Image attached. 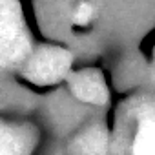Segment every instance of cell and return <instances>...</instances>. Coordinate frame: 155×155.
<instances>
[{
	"label": "cell",
	"instance_id": "obj_1",
	"mask_svg": "<svg viewBox=\"0 0 155 155\" xmlns=\"http://www.w3.org/2000/svg\"><path fill=\"white\" fill-rule=\"evenodd\" d=\"M31 55V40L17 0H0V60L4 68L18 66Z\"/></svg>",
	"mask_w": 155,
	"mask_h": 155
},
{
	"label": "cell",
	"instance_id": "obj_2",
	"mask_svg": "<svg viewBox=\"0 0 155 155\" xmlns=\"http://www.w3.org/2000/svg\"><path fill=\"white\" fill-rule=\"evenodd\" d=\"M73 57L68 49L42 46L24 62V75L37 84H53L62 81L71 69Z\"/></svg>",
	"mask_w": 155,
	"mask_h": 155
},
{
	"label": "cell",
	"instance_id": "obj_3",
	"mask_svg": "<svg viewBox=\"0 0 155 155\" xmlns=\"http://www.w3.org/2000/svg\"><path fill=\"white\" fill-rule=\"evenodd\" d=\"M131 139L126 155H155V104L139 101L131 106Z\"/></svg>",
	"mask_w": 155,
	"mask_h": 155
},
{
	"label": "cell",
	"instance_id": "obj_4",
	"mask_svg": "<svg viewBox=\"0 0 155 155\" xmlns=\"http://www.w3.org/2000/svg\"><path fill=\"white\" fill-rule=\"evenodd\" d=\"M69 90L81 102L102 106L108 102V88L104 77L95 69H82L69 77Z\"/></svg>",
	"mask_w": 155,
	"mask_h": 155
},
{
	"label": "cell",
	"instance_id": "obj_5",
	"mask_svg": "<svg viewBox=\"0 0 155 155\" xmlns=\"http://www.w3.org/2000/svg\"><path fill=\"white\" fill-rule=\"evenodd\" d=\"M71 155H108L110 137L104 126L91 124L77 135L69 146Z\"/></svg>",
	"mask_w": 155,
	"mask_h": 155
},
{
	"label": "cell",
	"instance_id": "obj_6",
	"mask_svg": "<svg viewBox=\"0 0 155 155\" xmlns=\"http://www.w3.org/2000/svg\"><path fill=\"white\" fill-rule=\"evenodd\" d=\"M35 135L20 124H2L0 131V155H29Z\"/></svg>",
	"mask_w": 155,
	"mask_h": 155
},
{
	"label": "cell",
	"instance_id": "obj_7",
	"mask_svg": "<svg viewBox=\"0 0 155 155\" xmlns=\"http://www.w3.org/2000/svg\"><path fill=\"white\" fill-rule=\"evenodd\" d=\"M93 15H95V9L90 2H79L75 6V11L71 13V20L79 26H84V24L91 22Z\"/></svg>",
	"mask_w": 155,
	"mask_h": 155
}]
</instances>
